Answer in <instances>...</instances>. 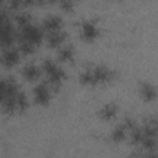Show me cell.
I'll return each instance as SVG.
<instances>
[{
  "mask_svg": "<svg viewBox=\"0 0 158 158\" xmlns=\"http://www.w3.org/2000/svg\"><path fill=\"white\" fill-rule=\"evenodd\" d=\"M114 78V72L105 65H96L93 68H85L80 74V81L83 84H100L106 83Z\"/></svg>",
  "mask_w": 158,
  "mask_h": 158,
  "instance_id": "6da1fadb",
  "label": "cell"
},
{
  "mask_svg": "<svg viewBox=\"0 0 158 158\" xmlns=\"http://www.w3.org/2000/svg\"><path fill=\"white\" fill-rule=\"evenodd\" d=\"M42 69L46 72V74L48 77V80H49V84L53 88H58L60 85L62 80L65 78L64 70L54 60H52L49 58L44 59V62L42 64Z\"/></svg>",
  "mask_w": 158,
  "mask_h": 158,
  "instance_id": "7a4b0ae2",
  "label": "cell"
},
{
  "mask_svg": "<svg viewBox=\"0 0 158 158\" xmlns=\"http://www.w3.org/2000/svg\"><path fill=\"white\" fill-rule=\"evenodd\" d=\"M42 37H43L42 30L38 26L32 25V23L20 27V32L17 33L19 41H26V42L32 43L33 46L38 44L42 41Z\"/></svg>",
  "mask_w": 158,
  "mask_h": 158,
  "instance_id": "3957f363",
  "label": "cell"
},
{
  "mask_svg": "<svg viewBox=\"0 0 158 158\" xmlns=\"http://www.w3.org/2000/svg\"><path fill=\"white\" fill-rule=\"evenodd\" d=\"M33 96H35V101L38 104H47L51 99V90L49 86L46 85L44 83H41L38 85L35 86L33 89Z\"/></svg>",
  "mask_w": 158,
  "mask_h": 158,
  "instance_id": "277c9868",
  "label": "cell"
},
{
  "mask_svg": "<svg viewBox=\"0 0 158 158\" xmlns=\"http://www.w3.org/2000/svg\"><path fill=\"white\" fill-rule=\"evenodd\" d=\"M99 35V30L98 26L95 25L94 21L86 20L81 23V37L86 41H93L94 38H96Z\"/></svg>",
  "mask_w": 158,
  "mask_h": 158,
  "instance_id": "5b68a950",
  "label": "cell"
},
{
  "mask_svg": "<svg viewBox=\"0 0 158 158\" xmlns=\"http://www.w3.org/2000/svg\"><path fill=\"white\" fill-rule=\"evenodd\" d=\"M20 59V51L17 48H14V47H7L4 49L2 52V56H1V60H2V64L7 65V67H11L14 64H16Z\"/></svg>",
  "mask_w": 158,
  "mask_h": 158,
  "instance_id": "8992f818",
  "label": "cell"
},
{
  "mask_svg": "<svg viewBox=\"0 0 158 158\" xmlns=\"http://www.w3.org/2000/svg\"><path fill=\"white\" fill-rule=\"evenodd\" d=\"M43 27L47 31H49V32L60 30V27H62V17L58 16V15H56V14L47 15L43 19Z\"/></svg>",
  "mask_w": 158,
  "mask_h": 158,
  "instance_id": "52a82bcc",
  "label": "cell"
},
{
  "mask_svg": "<svg viewBox=\"0 0 158 158\" xmlns=\"http://www.w3.org/2000/svg\"><path fill=\"white\" fill-rule=\"evenodd\" d=\"M65 32L63 30H58V31H53L49 32L47 36V42L48 46L51 47H60V44L63 43V41L65 40Z\"/></svg>",
  "mask_w": 158,
  "mask_h": 158,
  "instance_id": "ba28073f",
  "label": "cell"
},
{
  "mask_svg": "<svg viewBox=\"0 0 158 158\" xmlns=\"http://www.w3.org/2000/svg\"><path fill=\"white\" fill-rule=\"evenodd\" d=\"M22 75L27 80H35L41 75V69L35 63H27L22 68Z\"/></svg>",
  "mask_w": 158,
  "mask_h": 158,
  "instance_id": "9c48e42d",
  "label": "cell"
},
{
  "mask_svg": "<svg viewBox=\"0 0 158 158\" xmlns=\"http://www.w3.org/2000/svg\"><path fill=\"white\" fill-rule=\"evenodd\" d=\"M139 90H141V94L142 96L146 99V100H153L156 99L157 96V89L151 84V83H142L141 86H139Z\"/></svg>",
  "mask_w": 158,
  "mask_h": 158,
  "instance_id": "30bf717a",
  "label": "cell"
},
{
  "mask_svg": "<svg viewBox=\"0 0 158 158\" xmlns=\"http://www.w3.org/2000/svg\"><path fill=\"white\" fill-rule=\"evenodd\" d=\"M116 112H117V106L112 102H107L105 104L100 110H99V115L100 117L105 118V120H109V118H112L116 116Z\"/></svg>",
  "mask_w": 158,
  "mask_h": 158,
  "instance_id": "8fae6325",
  "label": "cell"
},
{
  "mask_svg": "<svg viewBox=\"0 0 158 158\" xmlns=\"http://www.w3.org/2000/svg\"><path fill=\"white\" fill-rule=\"evenodd\" d=\"M74 56V49L72 44H65V46H60L58 49V58L60 60H70L73 59Z\"/></svg>",
  "mask_w": 158,
  "mask_h": 158,
  "instance_id": "7c38bea8",
  "label": "cell"
},
{
  "mask_svg": "<svg viewBox=\"0 0 158 158\" xmlns=\"http://www.w3.org/2000/svg\"><path fill=\"white\" fill-rule=\"evenodd\" d=\"M127 130H128V127H127L125 123L117 125V126L112 130V132H111V138H112L114 141H122V139L126 137Z\"/></svg>",
  "mask_w": 158,
  "mask_h": 158,
  "instance_id": "4fadbf2b",
  "label": "cell"
},
{
  "mask_svg": "<svg viewBox=\"0 0 158 158\" xmlns=\"http://www.w3.org/2000/svg\"><path fill=\"white\" fill-rule=\"evenodd\" d=\"M28 105V101H27V96L23 91H19L16 94V110H25Z\"/></svg>",
  "mask_w": 158,
  "mask_h": 158,
  "instance_id": "5bb4252c",
  "label": "cell"
},
{
  "mask_svg": "<svg viewBox=\"0 0 158 158\" xmlns=\"http://www.w3.org/2000/svg\"><path fill=\"white\" fill-rule=\"evenodd\" d=\"M15 19H16V22L19 23L20 27H23V26L31 23V15H30L28 12H26V11H21V12H19V14L16 15Z\"/></svg>",
  "mask_w": 158,
  "mask_h": 158,
  "instance_id": "9a60e30c",
  "label": "cell"
},
{
  "mask_svg": "<svg viewBox=\"0 0 158 158\" xmlns=\"http://www.w3.org/2000/svg\"><path fill=\"white\" fill-rule=\"evenodd\" d=\"M20 42V52H22L23 54H30L33 52L35 49V46L30 42H26V41H19Z\"/></svg>",
  "mask_w": 158,
  "mask_h": 158,
  "instance_id": "2e32d148",
  "label": "cell"
},
{
  "mask_svg": "<svg viewBox=\"0 0 158 158\" xmlns=\"http://www.w3.org/2000/svg\"><path fill=\"white\" fill-rule=\"evenodd\" d=\"M60 6H62L64 10H69V9H72L73 2H72V1H68V0H64V1H60Z\"/></svg>",
  "mask_w": 158,
  "mask_h": 158,
  "instance_id": "e0dca14e",
  "label": "cell"
}]
</instances>
